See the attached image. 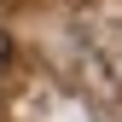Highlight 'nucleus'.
Here are the masks:
<instances>
[{"instance_id": "1", "label": "nucleus", "mask_w": 122, "mask_h": 122, "mask_svg": "<svg viewBox=\"0 0 122 122\" xmlns=\"http://www.w3.org/2000/svg\"><path fill=\"white\" fill-rule=\"evenodd\" d=\"M6 64H12V35L0 29V70H6Z\"/></svg>"}]
</instances>
